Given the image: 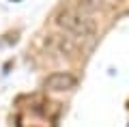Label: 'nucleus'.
<instances>
[{
    "mask_svg": "<svg viewBox=\"0 0 129 127\" xmlns=\"http://www.w3.org/2000/svg\"><path fill=\"white\" fill-rule=\"evenodd\" d=\"M56 24H58L64 32H69V35L78 37V39H90V37L95 35V30H97L95 22L88 17V13H84V11H80V9L60 11L58 17H56Z\"/></svg>",
    "mask_w": 129,
    "mask_h": 127,
    "instance_id": "obj_1",
    "label": "nucleus"
},
{
    "mask_svg": "<svg viewBox=\"0 0 129 127\" xmlns=\"http://www.w3.org/2000/svg\"><path fill=\"white\" fill-rule=\"evenodd\" d=\"M75 84H78L75 75H71V73H67V71H56V73H52V75H47L45 82H43V86H45L47 91H52V93L71 91V88H75Z\"/></svg>",
    "mask_w": 129,
    "mask_h": 127,
    "instance_id": "obj_2",
    "label": "nucleus"
},
{
    "mask_svg": "<svg viewBox=\"0 0 129 127\" xmlns=\"http://www.w3.org/2000/svg\"><path fill=\"white\" fill-rule=\"evenodd\" d=\"M50 43L56 47V52H58L60 56H67V58H75V56L80 54L78 50V43H75L71 37H60V35H52L50 37Z\"/></svg>",
    "mask_w": 129,
    "mask_h": 127,
    "instance_id": "obj_3",
    "label": "nucleus"
}]
</instances>
